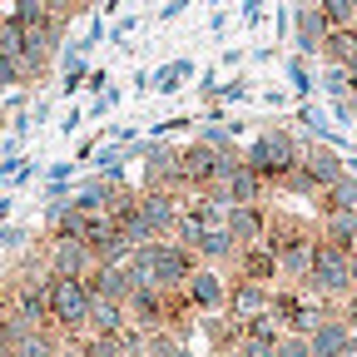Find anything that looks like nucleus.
I'll return each instance as SVG.
<instances>
[{"mask_svg":"<svg viewBox=\"0 0 357 357\" xmlns=\"http://www.w3.org/2000/svg\"><path fill=\"white\" fill-rule=\"evenodd\" d=\"M243 164L253 174H263L268 184H283V178L303 164V139L293 129H283V124H268V129H258V139L248 144Z\"/></svg>","mask_w":357,"mask_h":357,"instance_id":"obj_1","label":"nucleus"},{"mask_svg":"<svg viewBox=\"0 0 357 357\" xmlns=\"http://www.w3.org/2000/svg\"><path fill=\"white\" fill-rule=\"evenodd\" d=\"M312 298H323V303H342L352 293V253L328 243L318 234V243H312V268H307V283H303Z\"/></svg>","mask_w":357,"mask_h":357,"instance_id":"obj_2","label":"nucleus"},{"mask_svg":"<svg viewBox=\"0 0 357 357\" xmlns=\"http://www.w3.org/2000/svg\"><path fill=\"white\" fill-rule=\"evenodd\" d=\"M89 307H95V293H89L84 278H55L50 273V328L60 337H84L89 333Z\"/></svg>","mask_w":357,"mask_h":357,"instance_id":"obj_3","label":"nucleus"},{"mask_svg":"<svg viewBox=\"0 0 357 357\" xmlns=\"http://www.w3.org/2000/svg\"><path fill=\"white\" fill-rule=\"evenodd\" d=\"M337 307V303H323V298H312L307 288H273V303H268V318H273L283 333H312L323 323V312Z\"/></svg>","mask_w":357,"mask_h":357,"instance_id":"obj_4","label":"nucleus"},{"mask_svg":"<svg viewBox=\"0 0 357 357\" xmlns=\"http://www.w3.org/2000/svg\"><path fill=\"white\" fill-rule=\"evenodd\" d=\"M149 258H154V283H159L164 293H184V283L194 278V268H199V258H194L184 243H174V238L149 243Z\"/></svg>","mask_w":357,"mask_h":357,"instance_id":"obj_5","label":"nucleus"},{"mask_svg":"<svg viewBox=\"0 0 357 357\" xmlns=\"http://www.w3.org/2000/svg\"><path fill=\"white\" fill-rule=\"evenodd\" d=\"M184 298H189V307L199 312V318L229 312V273H223V268L199 263V268H194V278L184 283Z\"/></svg>","mask_w":357,"mask_h":357,"instance_id":"obj_6","label":"nucleus"},{"mask_svg":"<svg viewBox=\"0 0 357 357\" xmlns=\"http://www.w3.org/2000/svg\"><path fill=\"white\" fill-rule=\"evenodd\" d=\"M45 268H50L55 278H89V273H95V253H89L84 238H50Z\"/></svg>","mask_w":357,"mask_h":357,"instance_id":"obj_7","label":"nucleus"},{"mask_svg":"<svg viewBox=\"0 0 357 357\" xmlns=\"http://www.w3.org/2000/svg\"><path fill=\"white\" fill-rule=\"evenodd\" d=\"M134 204H139V218L149 223L154 238H174L178 218H184V199H178V194H159V189H144Z\"/></svg>","mask_w":357,"mask_h":357,"instance_id":"obj_8","label":"nucleus"},{"mask_svg":"<svg viewBox=\"0 0 357 357\" xmlns=\"http://www.w3.org/2000/svg\"><path fill=\"white\" fill-rule=\"evenodd\" d=\"M303 174L312 178V189H318V194H328L337 178L347 174V159H342L333 144H323V139H307V144H303Z\"/></svg>","mask_w":357,"mask_h":357,"instance_id":"obj_9","label":"nucleus"},{"mask_svg":"<svg viewBox=\"0 0 357 357\" xmlns=\"http://www.w3.org/2000/svg\"><path fill=\"white\" fill-rule=\"evenodd\" d=\"M307 342H312V357H347V352H357V333L342 323L337 307L323 312V323L307 333Z\"/></svg>","mask_w":357,"mask_h":357,"instance_id":"obj_10","label":"nucleus"},{"mask_svg":"<svg viewBox=\"0 0 357 357\" xmlns=\"http://www.w3.org/2000/svg\"><path fill=\"white\" fill-rule=\"evenodd\" d=\"M268 213L263 204H234L229 208V218H223V229H229V238L238 243V248H253V243H268Z\"/></svg>","mask_w":357,"mask_h":357,"instance_id":"obj_11","label":"nucleus"},{"mask_svg":"<svg viewBox=\"0 0 357 357\" xmlns=\"http://www.w3.org/2000/svg\"><path fill=\"white\" fill-rule=\"evenodd\" d=\"M273 303V283H253V278H229V318L248 323Z\"/></svg>","mask_w":357,"mask_h":357,"instance_id":"obj_12","label":"nucleus"},{"mask_svg":"<svg viewBox=\"0 0 357 357\" xmlns=\"http://www.w3.org/2000/svg\"><path fill=\"white\" fill-rule=\"evenodd\" d=\"M293 35H298V50H303V55H323L328 20H323V10H318V0H307V6L293 10Z\"/></svg>","mask_w":357,"mask_h":357,"instance_id":"obj_13","label":"nucleus"},{"mask_svg":"<svg viewBox=\"0 0 357 357\" xmlns=\"http://www.w3.org/2000/svg\"><path fill=\"white\" fill-rule=\"evenodd\" d=\"M234 278H253V283H278V253L268 248V243L238 248V258H234Z\"/></svg>","mask_w":357,"mask_h":357,"instance_id":"obj_14","label":"nucleus"},{"mask_svg":"<svg viewBox=\"0 0 357 357\" xmlns=\"http://www.w3.org/2000/svg\"><path fill=\"white\" fill-rule=\"evenodd\" d=\"M218 189H229V204H263V199H268V178H263V174H253L248 164H238V169L223 178Z\"/></svg>","mask_w":357,"mask_h":357,"instance_id":"obj_15","label":"nucleus"},{"mask_svg":"<svg viewBox=\"0 0 357 357\" xmlns=\"http://www.w3.org/2000/svg\"><path fill=\"white\" fill-rule=\"evenodd\" d=\"M84 283H89V293H95V298H114V303H129V293H134V283H129V273H124V263H114V268L100 263Z\"/></svg>","mask_w":357,"mask_h":357,"instance_id":"obj_16","label":"nucleus"},{"mask_svg":"<svg viewBox=\"0 0 357 357\" xmlns=\"http://www.w3.org/2000/svg\"><path fill=\"white\" fill-rule=\"evenodd\" d=\"M194 258H199V263H208V268H234V258H238V243L229 238V229H208V234L199 238Z\"/></svg>","mask_w":357,"mask_h":357,"instance_id":"obj_17","label":"nucleus"},{"mask_svg":"<svg viewBox=\"0 0 357 357\" xmlns=\"http://www.w3.org/2000/svg\"><path fill=\"white\" fill-rule=\"evenodd\" d=\"M129 328V307L114 303V298H95V307H89V333L100 337H119Z\"/></svg>","mask_w":357,"mask_h":357,"instance_id":"obj_18","label":"nucleus"},{"mask_svg":"<svg viewBox=\"0 0 357 357\" xmlns=\"http://www.w3.org/2000/svg\"><path fill=\"white\" fill-rule=\"evenodd\" d=\"M318 234L328 238V243H337V248H357V213L352 208H337V213H323V223H318Z\"/></svg>","mask_w":357,"mask_h":357,"instance_id":"obj_19","label":"nucleus"},{"mask_svg":"<svg viewBox=\"0 0 357 357\" xmlns=\"http://www.w3.org/2000/svg\"><path fill=\"white\" fill-rule=\"evenodd\" d=\"M357 60V25H347V30H328V40H323V65H352Z\"/></svg>","mask_w":357,"mask_h":357,"instance_id":"obj_20","label":"nucleus"},{"mask_svg":"<svg viewBox=\"0 0 357 357\" xmlns=\"http://www.w3.org/2000/svg\"><path fill=\"white\" fill-rule=\"evenodd\" d=\"M318 199H323V213H337V208H352V213H357V174L347 169L337 184H333L328 194H318Z\"/></svg>","mask_w":357,"mask_h":357,"instance_id":"obj_21","label":"nucleus"},{"mask_svg":"<svg viewBox=\"0 0 357 357\" xmlns=\"http://www.w3.org/2000/svg\"><path fill=\"white\" fill-rule=\"evenodd\" d=\"M323 89H328L337 105H352V100H357V79H352L342 65H323Z\"/></svg>","mask_w":357,"mask_h":357,"instance_id":"obj_22","label":"nucleus"},{"mask_svg":"<svg viewBox=\"0 0 357 357\" xmlns=\"http://www.w3.org/2000/svg\"><path fill=\"white\" fill-rule=\"evenodd\" d=\"M318 10H323L328 30H347V25H357V10L347 6V0H318Z\"/></svg>","mask_w":357,"mask_h":357,"instance_id":"obj_23","label":"nucleus"},{"mask_svg":"<svg viewBox=\"0 0 357 357\" xmlns=\"http://www.w3.org/2000/svg\"><path fill=\"white\" fill-rule=\"evenodd\" d=\"M204 234H208V229H204V223H199V218H194V213H184V218H178V229H174V243H184V248H189V253H194V248H199V238H204Z\"/></svg>","mask_w":357,"mask_h":357,"instance_id":"obj_24","label":"nucleus"},{"mask_svg":"<svg viewBox=\"0 0 357 357\" xmlns=\"http://www.w3.org/2000/svg\"><path fill=\"white\" fill-rule=\"evenodd\" d=\"M238 352H243V357H278V337H253V333H243Z\"/></svg>","mask_w":357,"mask_h":357,"instance_id":"obj_25","label":"nucleus"},{"mask_svg":"<svg viewBox=\"0 0 357 357\" xmlns=\"http://www.w3.org/2000/svg\"><path fill=\"white\" fill-rule=\"evenodd\" d=\"M15 84H25V60L0 55V89H15Z\"/></svg>","mask_w":357,"mask_h":357,"instance_id":"obj_26","label":"nucleus"},{"mask_svg":"<svg viewBox=\"0 0 357 357\" xmlns=\"http://www.w3.org/2000/svg\"><path fill=\"white\" fill-rule=\"evenodd\" d=\"M278 357H312L307 333H283V337H278Z\"/></svg>","mask_w":357,"mask_h":357,"instance_id":"obj_27","label":"nucleus"},{"mask_svg":"<svg viewBox=\"0 0 357 357\" xmlns=\"http://www.w3.org/2000/svg\"><path fill=\"white\" fill-rule=\"evenodd\" d=\"M199 139H204L208 149H223V154H234V134H229V129H218V124H208V129L199 134Z\"/></svg>","mask_w":357,"mask_h":357,"instance_id":"obj_28","label":"nucleus"},{"mask_svg":"<svg viewBox=\"0 0 357 357\" xmlns=\"http://www.w3.org/2000/svg\"><path fill=\"white\" fill-rule=\"evenodd\" d=\"M337 312H342V323H347V328L357 333V288H352V293H347V298L337 303Z\"/></svg>","mask_w":357,"mask_h":357,"instance_id":"obj_29","label":"nucleus"},{"mask_svg":"<svg viewBox=\"0 0 357 357\" xmlns=\"http://www.w3.org/2000/svg\"><path fill=\"white\" fill-rule=\"evenodd\" d=\"M169 357H199V352H194L189 342H174V352H169Z\"/></svg>","mask_w":357,"mask_h":357,"instance_id":"obj_30","label":"nucleus"},{"mask_svg":"<svg viewBox=\"0 0 357 357\" xmlns=\"http://www.w3.org/2000/svg\"><path fill=\"white\" fill-rule=\"evenodd\" d=\"M65 6H70V15H75V10H84V6H89V0H65Z\"/></svg>","mask_w":357,"mask_h":357,"instance_id":"obj_31","label":"nucleus"},{"mask_svg":"<svg viewBox=\"0 0 357 357\" xmlns=\"http://www.w3.org/2000/svg\"><path fill=\"white\" fill-rule=\"evenodd\" d=\"M213 357H243V352H238V347H229V352H213Z\"/></svg>","mask_w":357,"mask_h":357,"instance_id":"obj_32","label":"nucleus"},{"mask_svg":"<svg viewBox=\"0 0 357 357\" xmlns=\"http://www.w3.org/2000/svg\"><path fill=\"white\" fill-rule=\"evenodd\" d=\"M352 288H357V253H352Z\"/></svg>","mask_w":357,"mask_h":357,"instance_id":"obj_33","label":"nucleus"},{"mask_svg":"<svg viewBox=\"0 0 357 357\" xmlns=\"http://www.w3.org/2000/svg\"><path fill=\"white\" fill-rule=\"evenodd\" d=\"M352 124H357V100H352Z\"/></svg>","mask_w":357,"mask_h":357,"instance_id":"obj_34","label":"nucleus"},{"mask_svg":"<svg viewBox=\"0 0 357 357\" xmlns=\"http://www.w3.org/2000/svg\"><path fill=\"white\" fill-rule=\"evenodd\" d=\"M347 6H352V10H357V0H347Z\"/></svg>","mask_w":357,"mask_h":357,"instance_id":"obj_35","label":"nucleus"},{"mask_svg":"<svg viewBox=\"0 0 357 357\" xmlns=\"http://www.w3.org/2000/svg\"><path fill=\"white\" fill-rule=\"evenodd\" d=\"M0 20H6V10H0Z\"/></svg>","mask_w":357,"mask_h":357,"instance_id":"obj_36","label":"nucleus"},{"mask_svg":"<svg viewBox=\"0 0 357 357\" xmlns=\"http://www.w3.org/2000/svg\"><path fill=\"white\" fill-rule=\"evenodd\" d=\"M347 357H357V352H347Z\"/></svg>","mask_w":357,"mask_h":357,"instance_id":"obj_37","label":"nucleus"},{"mask_svg":"<svg viewBox=\"0 0 357 357\" xmlns=\"http://www.w3.org/2000/svg\"><path fill=\"white\" fill-rule=\"evenodd\" d=\"M352 253H357V248H352Z\"/></svg>","mask_w":357,"mask_h":357,"instance_id":"obj_38","label":"nucleus"}]
</instances>
